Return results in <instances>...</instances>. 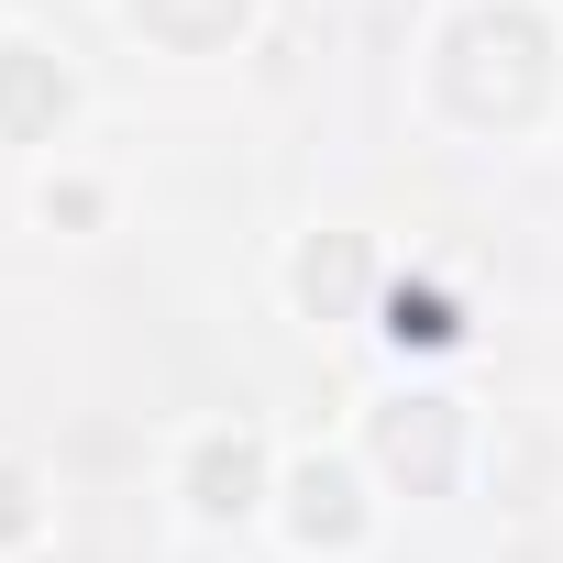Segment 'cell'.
Listing matches in <instances>:
<instances>
[{
  "label": "cell",
  "instance_id": "6da1fadb",
  "mask_svg": "<svg viewBox=\"0 0 563 563\" xmlns=\"http://www.w3.org/2000/svg\"><path fill=\"white\" fill-rule=\"evenodd\" d=\"M56 111H67V78H56L45 56H23V45H12V56H0V122L34 133V122H56Z\"/></svg>",
  "mask_w": 563,
  "mask_h": 563
},
{
  "label": "cell",
  "instance_id": "7a4b0ae2",
  "mask_svg": "<svg viewBox=\"0 0 563 563\" xmlns=\"http://www.w3.org/2000/svg\"><path fill=\"white\" fill-rule=\"evenodd\" d=\"M243 486H254V442H210L199 453V508H243Z\"/></svg>",
  "mask_w": 563,
  "mask_h": 563
},
{
  "label": "cell",
  "instance_id": "3957f363",
  "mask_svg": "<svg viewBox=\"0 0 563 563\" xmlns=\"http://www.w3.org/2000/svg\"><path fill=\"white\" fill-rule=\"evenodd\" d=\"M398 332H420V343H442V332H453V310H442V299H398Z\"/></svg>",
  "mask_w": 563,
  "mask_h": 563
},
{
  "label": "cell",
  "instance_id": "277c9868",
  "mask_svg": "<svg viewBox=\"0 0 563 563\" xmlns=\"http://www.w3.org/2000/svg\"><path fill=\"white\" fill-rule=\"evenodd\" d=\"M0 530H23V475H0Z\"/></svg>",
  "mask_w": 563,
  "mask_h": 563
}]
</instances>
